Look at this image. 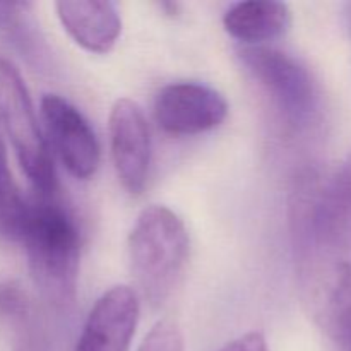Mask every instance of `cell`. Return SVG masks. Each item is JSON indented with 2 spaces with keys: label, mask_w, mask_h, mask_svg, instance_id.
Segmentation results:
<instances>
[{
  "label": "cell",
  "mask_w": 351,
  "mask_h": 351,
  "mask_svg": "<svg viewBox=\"0 0 351 351\" xmlns=\"http://www.w3.org/2000/svg\"><path fill=\"white\" fill-rule=\"evenodd\" d=\"M298 291L308 315L338 345L351 346V163L307 168L290 195Z\"/></svg>",
  "instance_id": "1"
},
{
  "label": "cell",
  "mask_w": 351,
  "mask_h": 351,
  "mask_svg": "<svg viewBox=\"0 0 351 351\" xmlns=\"http://www.w3.org/2000/svg\"><path fill=\"white\" fill-rule=\"evenodd\" d=\"M19 242L24 243L31 278L50 304L75 300L81 263V235L74 218L55 197L29 202Z\"/></svg>",
  "instance_id": "2"
},
{
  "label": "cell",
  "mask_w": 351,
  "mask_h": 351,
  "mask_svg": "<svg viewBox=\"0 0 351 351\" xmlns=\"http://www.w3.org/2000/svg\"><path fill=\"white\" fill-rule=\"evenodd\" d=\"M127 249L139 291L151 305H161L187 264L189 233L182 218L167 206H149L137 216Z\"/></svg>",
  "instance_id": "3"
},
{
  "label": "cell",
  "mask_w": 351,
  "mask_h": 351,
  "mask_svg": "<svg viewBox=\"0 0 351 351\" xmlns=\"http://www.w3.org/2000/svg\"><path fill=\"white\" fill-rule=\"evenodd\" d=\"M0 125L38 194L41 197L55 195L57 173L50 146L41 132L23 75L3 57H0Z\"/></svg>",
  "instance_id": "4"
},
{
  "label": "cell",
  "mask_w": 351,
  "mask_h": 351,
  "mask_svg": "<svg viewBox=\"0 0 351 351\" xmlns=\"http://www.w3.org/2000/svg\"><path fill=\"white\" fill-rule=\"evenodd\" d=\"M239 57L293 129H305L315 122L321 93L314 75L300 60L273 47H243Z\"/></svg>",
  "instance_id": "5"
},
{
  "label": "cell",
  "mask_w": 351,
  "mask_h": 351,
  "mask_svg": "<svg viewBox=\"0 0 351 351\" xmlns=\"http://www.w3.org/2000/svg\"><path fill=\"white\" fill-rule=\"evenodd\" d=\"M41 117L51 147L69 173L79 180L95 177L101 149L84 115L62 96L45 95L41 98Z\"/></svg>",
  "instance_id": "6"
},
{
  "label": "cell",
  "mask_w": 351,
  "mask_h": 351,
  "mask_svg": "<svg viewBox=\"0 0 351 351\" xmlns=\"http://www.w3.org/2000/svg\"><path fill=\"white\" fill-rule=\"evenodd\" d=\"M228 115L225 96L201 82H173L154 99V120L170 136H197L216 129Z\"/></svg>",
  "instance_id": "7"
},
{
  "label": "cell",
  "mask_w": 351,
  "mask_h": 351,
  "mask_svg": "<svg viewBox=\"0 0 351 351\" xmlns=\"http://www.w3.org/2000/svg\"><path fill=\"white\" fill-rule=\"evenodd\" d=\"M110 147L120 184L130 194H141L149 175L151 136L144 112L132 99L120 98L113 103Z\"/></svg>",
  "instance_id": "8"
},
{
  "label": "cell",
  "mask_w": 351,
  "mask_h": 351,
  "mask_svg": "<svg viewBox=\"0 0 351 351\" xmlns=\"http://www.w3.org/2000/svg\"><path fill=\"white\" fill-rule=\"evenodd\" d=\"M139 314V298L132 288H110L86 317L74 351H129Z\"/></svg>",
  "instance_id": "9"
},
{
  "label": "cell",
  "mask_w": 351,
  "mask_h": 351,
  "mask_svg": "<svg viewBox=\"0 0 351 351\" xmlns=\"http://www.w3.org/2000/svg\"><path fill=\"white\" fill-rule=\"evenodd\" d=\"M58 19L72 40L91 53H108L122 31V19L113 2L62 0L55 3Z\"/></svg>",
  "instance_id": "10"
},
{
  "label": "cell",
  "mask_w": 351,
  "mask_h": 351,
  "mask_svg": "<svg viewBox=\"0 0 351 351\" xmlns=\"http://www.w3.org/2000/svg\"><path fill=\"white\" fill-rule=\"evenodd\" d=\"M291 24V12L287 3L274 0H249L233 3L223 16V26L232 38L247 47L283 36Z\"/></svg>",
  "instance_id": "11"
},
{
  "label": "cell",
  "mask_w": 351,
  "mask_h": 351,
  "mask_svg": "<svg viewBox=\"0 0 351 351\" xmlns=\"http://www.w3.org/2000/svg\"><path fill=\"white\" fill-rule=\"evenodd\" d=\"M29 202L23 197L10 171L7 151L0 137V239L19 242Z\"/></svg>",
  "instance_id": "12"
},
{
  "label": "cell",
  "mask_w": 351,
  "mask_h": 351,
  "mask_svg": "<svg viewBox=\"0 0 351 351\" xmlns=\"http://www.w3.org/2000/svg\"><path fill=\"white\" fill-rule=\"evenodd\" d=\"M137 351H184V338L173 322L161 321L147 332Z\"/></svg>",
  "instance_id": "13"
},
{
  "label": "cell",
  "mask_w": 351,
  "mask_h": 351,
  "mask_svg": "<svg viewBox=\"0 0 351 351\" xmlns=\"http://www.w3.org/2000/svg\"><path fill=\"white\" fill-rule=\"evenodd\" d=\"M219 351H267V343L261 332H247L230 341Z\"/></svg>",
  "instance_id": "14"
},
{
  "label": "cell",
  "mask_w": 351,
  "mask_h": 351,
  "mask_svg": "<svg viewBox=\"0 0 351 351\" xmlns=\"http://www.w3.org/2000/svg\"><path fill=\"white\" fill-rule=\"evenodd\" d=\"M348 350H350V351H351V346H350V348H348Z\"/></svg>",
  "instance_id": "15"
}]
</instances>
